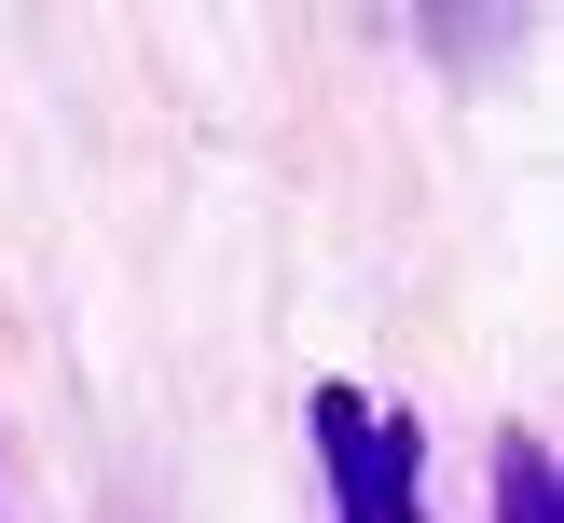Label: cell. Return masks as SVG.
<instances>
[{
	"label": "cell",
	"instance_id": "1",
	"mask_svg": "<svg viewBox=\"0 0 564 523\" xmlns=\"http://www.w3.org/2000/svg\"><path fill=\"white\" fill-rule=\"evenodd\" d=\"M317 440H330V482H345V523H413V427L372 413L358 385H317Z\"/></svg>",
	"mask_w": 564,
	"mask_h": 523
},
{
	"label": "cell",
	"instance_id": "2",
	"mask_svg": "<svg viewBox=\"0 0 564 523\" xmlns=\"http://www.w3.org/2000/svg\"><path fill=\"white\" fill-rule=\"evenodd\" d=\"M496 523H564V482H551L538 440H510V455H496Z\"/></svg>",
	"mask_w": 564,
	"mask_h": 523
}]
</instances>
